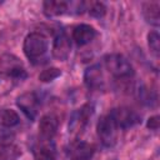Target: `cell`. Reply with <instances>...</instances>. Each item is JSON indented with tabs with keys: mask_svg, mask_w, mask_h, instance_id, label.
Wrapping results in <instances>:
<instances>
[{
	"mask_svg": "<svg viewBox=\"0 0 160 160\" xmlns=\"http://www.w3.org/2000/svg\"><path fill=\"white\" fill-rule=\"evenodd\" d=\"M108 71L118 79H128L134 75L130 61L121 54H109L104 59Z\"/></svg>",
	"mask_w": 160,
	"mask_h": 160,
	"instance_id": "obj_1",
	"label": "cell"
},
{
	"mask_svg": "<svg viewBox=\"0 0 160 160\" xmlns=\"http://www.w3.org/2000/svg\"><path fill=\"white\" fill-rule=\"evenodd\" d=\"M24 54L28 59L35 60L41 58L48 51V39L41 32L34 31L26 35L22 45Z\"/></svg>",
	"mask_w": 160,
	"mask_h": 160,
	"instance_id": "obj_2",
	"label": "cell"
},
{
	"mask_svg": "<svg viewBox=\"0 0 160 160\" xmlns=\"http://www.w3.org/2000/svg\"><path fill=\"white\" fill-rule=\"evenodd\" d=\"M118 126L114 122L112 118L108 115H102L96 124V134L101 144L106 148H112L118 141Z\"/></svg>",
	"mask_w": 160,
	"mask_h": 160,
	"instance_id": "obj_3",
	"label": "cell"
},
{
	"mask_svg": "<svg viewBox=\"0 0 160 160\" xmlns=\"http://www.w3.org/2000/svg\"><path fill=\"white\" fill-rule=\"evenodd\" d=\"M109 115L112 118L118 129H129L140 122V116L132 109L126 106L115 108L109 112Z\"/></svg>",
	"mask_w": 160,
	"mask_h": 160,
	"instance_id": "obj_4",
	"label": "cell"
},
{
	"mask_svg": "<svg viewBox=\"0 0 160 160\" xmlns=\"http://www.w3.org/2000/svg\"><path fill=\"white\" fill-rule=\"evenodd\" d=\"M39 104H40L39 98L32 91L24 92V94L19 95L16 99V106L24 112V115L29 120H34L36 118L38 110H39Z\"/></svg>",
	"mask_w": 160,
	"mask_h": 160,
	"instance_id": "obj_5",
	"label": "cell"
},
{
	"mask_svg": "<svg viewBox=\"0 0 160 160\" xmlns=\"http://www.w3.org/2000/svg\"><path fill=\"white\" fill-rule=\"evenodd\" d=\"M66 152L70 160H90L95 154V146L82 140H74L69 144Z\"/></svg>",
	"mask_w": 160,
	"mask_h": 160,
	"instance_id": "obj_6",
	"label": "cell"
},
{
	"mask_svg": "<svg viewBox=\"0 0 160 160\" xmlns=\"http://www.w3.org/2000/svg\"><path fill=\"white\" fill-rule=\"evenodd\" d=\"M92 105L90 104H85L81 109H79L76 112H74L70 122H69V131L72 134H79L84 130V128L86 126L89 119L92 115Z\"/></svg>",
	"mask_w": 160,
	"mask_h": 160,
	"instance_id": "obj_7",
	"label": "cell"
},
{
	"mask_svg": "<svg viewBox=\"0 0 160 160\" xmlns=\"http://www.w3.org/2000/svg\"><path fill=\"white\" fill-rule=\"evenodd\" d=\"M70 52H71V41L68 38V35L64 32L56 35L51 48L52 56L59 61H65L70 56Z\"/></svg>",
	"mask_w": 160,
	"mask_h": 160,
	"instance_id": "obj_8",
	"label": "cell"
},
{
	"mask_svg": "<svg viewBox=\"0 0 160 160\" xmlns=\"http://www.w3.org/2000/svg\"><path fill=\"white\" fill-rule=\"evenodd\" d=\"M59 128V119L54 114H45L39 122V132L42 140H51Z\"/></svg>",
	"mask_w": 160,
	"mask_h": 160,
	"instance_id": "obj_9",
	"label": "cell"
},
{
	"mask_svg": "<svg viewBox=\"0 0 160 160\" xmlns=\"http://www.w3.org/2000/svg\"><path fill=\"white\" fill-rule=\"evenodd\" d=\"M96 36L95 29L89 24H79L72 29V40L79 45H88Z\"/></svg>",
	"mask_w": 160,
	"mask_h": 160,
	"instance_id": "obj_10",
	"label": "cell"
},
{
	"mask_svg": "<svg viewBox=\"0 0 160 160\" xmlns=\"http://www.w3.org/2000/svg\"><path fill=\"white\" fill-rule=\"evenodd\" d=\"M84 82L89 89L96 90L104 85V75L100 65L89 66L84 72Z\"/></svg>",
	"mask_w": 160,
	"mask_h": 160,
	"instance_id": "obj_11",
	"label": "cell"
},
{
	"mask_svg": "<svg viewBox=\"0 0 160 160\" xmlns=\"http://www.w3.org/2000/svg\"><path fill=\"white\" fill-rule=\"evenodd\" d=\"M142 16L148 24L159 26L160 24V4L159 1H145L141 6Z\"/></svg>",
	"mask_w": 160,
	"mask_h": 160,
	"instance_id": "obj_12",
	"label": "cell"
},
{
	"mask_svg": "<svg viewBox=\"0 0 160 160\" xmlns=\"http://www.w3.org/2000/svg\"><path fill=\"white\" fill-rule=\"evenodd\" d=\"M42 10L45 16L48 18H55L64 15L65 12L69 11V2L66 1H45L42 4Z\"/></svg>",
	"mask_w": 160,
	"mask_h": 160,
	"instance_id": "obj_13",
	"label": "cell"
},
{
	"mask_svg": "<svg viewBox=\"0 0 160 160\" xmlns=\"http://www.w3.org/2000/svg\"><path fill=\"white\" fill-rule=\"evenodd\" d=\"M51 140H42V144L34 150L35 160H56V151Z\"/></svg>",
	"mask_w": 160,
	"mask_h": 160,
	"instance_id": "obj_14",
	"label": "cell"
},
{
	"mask_svg": "<svg viewBox=\"0 0 160 160\" xmlns=\"http://www.w3.org/2000/svg\"><path fill=\"white\" fill-rule=\"evenodd\" d=\"M20 122L19 114L12 109L0 110V125L5 128H14Z\"/></svg>",
	"mask_w": 160,
	"mask_h": 160,
	"instance_id": "obj_15",
	"label": "cell"
},
{
	"mask_svg": "<svg viewBox=\"0 0 160 160\" xmlns=\"http://www.w3.org/2000/svg\"><path fill=\"white\" fill-rule=\"evenodd\" d=\"M84 10H86L89 12V15H91L92 18H96V19L104 18L105 14H106V6L101 1H88V2H84Z\"/></svg>",
	"mask_w": 160,
	"mask_h": 160,
	"instance_id": "obj_16",
	"label": "cell"
},
{
	"mask_svg": "<svg viewBox=\"0 0 160 160\" xmlns=\"http://www.w3.org/2000/svg\"><path fill=\"white\" fill-rule=\"evenodd\" d=\"M139 99L142 104H145L148 106H154L158 101V94L152 88L141 86L139 89Z\"/></svg>",
	"mask_w": 160,
	"mask_h": 160,
	"instance_id": "obj_17",
	"label": "cell"
},
{
	"mask_svg": "<svg viewBox=\"0 0 160 160\" xmlns=\"http://www.w3.org/2000/svg\"><path fill=\"white\" fill-rule=\"evenodd\" d=\"M18 82L5 71L0 72V96H5L12 91Z\"/></svg>",
	"mask_w": 160,
	"mask_h": 160,
	"instance_id": "obj_18",
	"label": "cell"
},
{
	"mask_svg": "<svg viewBox=\"0 0 160 160\" xmlns=\"http://www.w3.org/2000/svg\"><path fill=\"white\" fill-rule=\"evenodd\" d=\"M21 155V149L18 145H8L0 148V160H16Z\"/></svg>",
	"mask_w": 160,
	"mask_h": 160,
	"instance_id": "obj_19",
	"label": "cell"
},
{
	"mask_svg": "<svg viewBox=\"0 0 160 160\" xmlns=\"http://www.w3.org/2000/svg\"><path fill=\"white\" fill-rule=\"evenodd\" d=\"M0 66L2 68V70L5 72H9L10 70H12L15 68L22 66V64H21V61L16 56L10 55V54H5V55H2L0 58Z\"/></svg>",
	"mask_w": 160,
	"mask_h": 160,
	"instance_id": "obj_20",
	"label": "cell"
},
{
	"mask_svg": "<svg viewBox=\"0 0 160 160\" xmlns=\"http://www.w3.org/2000/svg\"><path fill=\"white\" fill-rule=\"evenodd\" d=\"M148 45L150 51L158 56L160 52V36L156 30H152L148 34Z\"/></svg>",
	"mask_w": 160,
	"mask_h": 160,
	"instance_id": "obj_21",
	"label": "cell"
},
{
	"mask_svg": "<svg viewBox=\"0 0 160 160\" xmlns=\"http://www.w3.org/2000/svg\"><path fill=\"white\" fill-rule=\"evenodd\" d=\"M60 75H61L60 69H58V68H48V69H44L39 74V80L41 82H50V81L55 80L56 78H59Z\"/></svg>",
	"mask_w": 160,
	"mask_h": 160,
	"instance_id": "obj_22",
	"label": "cell"
},
{
	"mask_svg": "<svg viewBox=\"0 0 160 160\" xmlns=\"http://www.w3.org/2000/svg\"><path fill=\"white\" fill-rule=\"evenodd\" d=\"M10 129L11 128L0 126V146H8V145L14 144L15 132Z\"/></svg>",
	"mask_w": 160,
	"mask_h": 160,
	"instance_id": "obj_23",
	"label": "cell"
},
{
	"mask_svg": "<svg viewBox=\"0 0 160 160\" xmlns=\"http://www.w3.org/2000/svg\"><path fill=\"white\" fill-rule=\"evenodd\" d=\"M160 126V118L159 115H152L146 121V128L150 130H158Z\"/></svg>",
	"mask_w": 160,
	"mask_h": 160,
	"instance_id": "obj_24",
	"label": "cell"
}]
</instances>
